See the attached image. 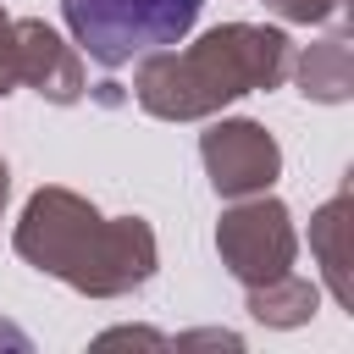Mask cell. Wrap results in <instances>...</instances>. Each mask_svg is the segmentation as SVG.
<instances>
[{
	"label": "cell",
	"instance_id": "obj_10",
	"mask_svg": "<svg viewBox=\"0 0 354 354\" xmlns=\"http://www.w3.org/2000/svg\"><path fill=\"white\" fill-rule=\"evenodd\" d=\"M266 6L288 22H326V17L343 11V0H266Z\"/></svg>",
	"mask_w": 354,
	"mask_h": 354
},
{
	"label": "cell",
	"instance_id": "obj_7",
	"mask_svg": "<svg viewBox=\"0 0 354 354\" xmlns=\"http://www.w3.org/2000/svg\"><path fill=\"white\" fill-rule=\"evenodd\" d=\"M299 94L315 105H343L354 94V44L348 33H326L299 55Z\"/></svg>",
	"mask_w": 354,
	"mask_h": 354
},
{
	"label": "cell",
	"instance_id": "obj_1",
	"mask_svg": "<svg viewBox=\"0 0 354 354\" xmlns=\"http://www.w3.org/2000/svg\"><path fill=\"white\" fill-rule=\"evenodd\" d=\"M17 254L88 299H116L155 277V232L144 216L105 221L72 188H39L28 199L17 221Z\"/></svg>",
	"mask_w": 354,
	"mask_h": 354
},
{
	"label": "cell",
	"instance_id": "obj_6",
	"mask_svg": "<svg viewBox=\"0 0 354 354\" xmlns=\"http://www.w3.org/2000/svg\"><path fill=\"white\" fill-rule=\"evenodd\" d=\"M11 39H17V83L39 88L50 105H72V100H83V88H88V77H83V55H77L55 28L22 17V22H11Z\"/></svg>",
	"mask_w": 354,
	"mask_h": 354
},
{
	"label": "cell",
	"instance_id": "obj_9",
	"mask_svg": "<svg viewBox=\"0 0 354 354\" xmlns=\"http://www.w3.org/2000/svg\"><path fill=\"white\" fill-rule=\"evenodd\" d=\"M249 310H254V321H266V326H299V321L315 315V282L282 271L277 282L249 288Z\"/></svg>",
	"mask_w": 354,
	"mask_h": 354
},
{
	"label": "cell",
	"instance_id": "obj_2",
	"mask_svg": "<svg viewBox=\"0 0 354 354\" xmlns=\"http://www.w3.org/2000/svg\"><path fill=\"white\" fill-rule=\"evenodd\" d=\"M293 66V44L282 28H254V22H227L194 39L188 50H149L138 55L133 72V100L160 116V122H194L221 111L238 94L277 88Z\"/></svg>",
	"mask_w": 354,
	"mask_h": 354
},
{
	"label": "cell",
	"instance_id": "obj_3",
	"mask_svg": "<svg viewBox=\"0 0 354 354\" xmlns=\"http://www.w3.org/2000/svg\"><path fill=\"white\" fill-rule=\"evenodd\" d=\"M205 0H61L77 50L100 66H133L149 50L177 44Z\"/></svg>",
	"mask_w": 354,
	"mask_h": 354
},
{
	"label": "cell",
	"instance_id": "obj_4",
	"mask_svg": "<svg viewBox=\"0 0 354 354\" xmlns=\"http://www.w3.org/2000/svg\"><path fill=\"white\" fill-rule=\"evenodd\" d=\"M216 249H221V266L243 282V288H260V282H277L282 271H293V216L266 199V194H243L232 199V210L221 216L216 227Z\"/></svg>",
	"mask_w": 354,
	"mask_h": 354
},
{
	"label": "cell",
	"instance_id": "obj_11",
	"mask_svg": "<svg viewBox=\"0 0 354 354\" xmlns=\"http://www.w3.org/2000/svg\"><path fill=\"white\" fill-rule=\"evenodd\" d=\"M17 88V39H11V22L0 17V94Z\"/></svg>",
	"mask_w": 354,
	"mask_h": 354
},
{
	"label": "cell",
	"instance_id": "obj_8",
	"mask_svg": "<svg viewBox=\"0 0 354 354\" xmlns=\"http://www.w3.org/2000/svg\"><path fill=\"white\" fill-rule=\"evenodd\" d=\"M348 227H354L348 221V194L326 199L315 210V221H310V249H315L321 277H326V288H332L337 304H354V288H348Z\"/></svg>",
	"mask_w": 354,
	"mask_h": 354
},
{
	"label": "cell",
	"instance_id": "obj_12",
	"mask_svg": "<svg viewBox=\"0 0 354 354\" xmlns=\"http://www.w3.org/2000/svg\"><path fill=\"white\" fill-rule=\"evenodd\" d=\"M6 194H11V177H6V160H0V205H6Z\"/></svg>",
	"mask_w": 354,
	"mask_h": 354
},
{
	"label": "cell",
	"instance_id": "obj_5",
	"mask_svg": "<svg viewBox=\"0 0 354 354\" xmlns=\"http://www.w3.org/2000/svg\"><path fill=\"white\" fill-rule=\"evenodd\" d=\"M210 188L221 199H243V194H266L282 171V149L260 122H216L199 138Z\"/></svg>",
	"mask_w": 354,
	"mask_h": 354
}]
</instances>
